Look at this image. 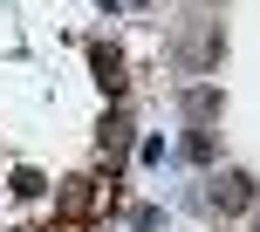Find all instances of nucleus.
Returning <instances> with one entry per match:
<instances>
[{"label":"nucleus","mask_w":260,"mask_h":232,"mask_svg":"<svg viewBox=\"0 0 260 232\" xmlns=\"http://www.w3.org/2000/svg\"><path fill=\"white\" fill-rule=\"evenodd\" d=\"M212 198H219V205H226V212H240V205H247V198H253V184H247V178H240V171H226V178H219V184H212Z\"/></svg>","instance_id":"obj_2"},{"label":"nucleus","mask_w":260,"mask_h":232,"mask_svg":"<svg viewBox=\"0 0 260 232\" xmlns=\"http://www.w3.org/2000/svg\"><path fill=\"white\" fill-rule=\"evenodd\" d=\"M123 150H130V123H123V116H110V123H103V157L117 164Z\"/></svg>","instance_id":"obj_3"},{"label":"nucleus","mask_w":260,"mask_h":232,"mask_svg":"<svg viewBox=\"0 0 260 232\" xmlns=\"http://www.w3.org/2000/svg\"><path fill=\"white\" fill-rule=\"evenodd\" d=\"M89 68H96V82H103L110 96H123V55L110 48V41H96V48H89Z\"/></svg>","instance_id":"obj_1"},{"label":"nucleus","mask_w":260,"mask_h":232,"mask_svg":"<svg viewBox=\"0 0 260 232\" xmlns=\"http://www.w3.org/2000/svg\"><path fill=\"white\" fill-rule=\"evenodd\" d=\"M185 109H192V116H212V109H219V96H212V89H192V96H185Z\"/></svg>","instance_id":"obj_4"}]
</instances>
